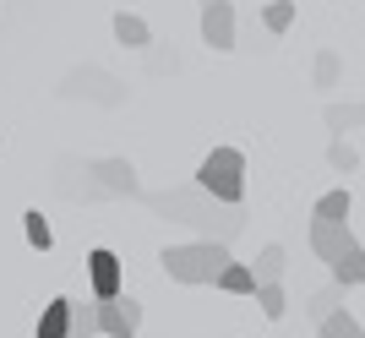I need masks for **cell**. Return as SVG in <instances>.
<instances>
[{
  "mask_svg": "<svg viewBox=\"0 0 365 338\" xmlns=\"http://www.w3.org/2000/svg\"><path fill=\"white\" fill-rule=\"evenodd\" d=\"M88 278H93V300H115V295H125V273H120V257L109 246L88 251Z\"/></svg>",
  "mask_w": 365,
  "mask_h": 338,
  "instance_id": "ba28073f",
  "label": "cell"
},
{
  "mask_svg": "<svg viewBox=\"0 0 365 338\" xmlns=\"http://www.w3.org/2000/svg\"><path fill=\"white\" fill-rule=\"evenodd\" d=\"M327 164H333V169H344V175H354V169H360V153H354V148H349L344 137H333V142H327Z\"/></svg>",
  "mask_w": 365,
  "mask_h": 338,
  "instance_id": "603a6c76",
  "label": "cell"
},
{
  "mask_svg": "<svg viewBox=\"0 0 365 338\" xmlns=\"http://www.w3.org/2000/svg\"><path fill=\"white\" fill-rule=\"evenodd\" d=\"M322 121H327V131H354V126H365V104H327L322 109Z\"/></svg>",
  "mask_w": 365,
  "mask_h": 338,
  "instance_id": "e0dca14e",
  "label": "cell"
},
{
  "mask_svg": "<svg viewBox=\"0 0 365 338\" xmlns=\"http://www.w3.org/2000/svg\"><path fill=\"white\" fill-rule=\"evenodd\" d=\"M338 71H344V61H338L333 49H322L317 55V88H338Z\"/></svg>",
  "mask_w": 365,
  "mask_h": 338,
  "instance_id": "cb8c5ba5",
  "label": "cell"
},
{
  "mask_svg": "<svg viewBox=\"0 0 365 338\" xmlns=\"http://www.w3.org/2000/svg\"><path fill=\"white\" fill-rule=\"evenodd\" d=\"M158 262H164V273L175 284H218V273L235 257H229L224 240H185V246H164Z\"/></svg>",
  "mask_w": 365,
  "mask_h": 338,
  "instance_id": "7a4b0ae2",
  "label": "cell"
},
{
  "mask_svg": "<svg viewBox=\"0 0 365 338\" xmlns=\"http://www.w3.org/2000/svg\"><path fill=\"white\" fill-rule=\"evenodd\" d=\"M88 175L104 197H142V180H137V164H131V158H93Z\"/></svg>",
  "mask_w": 365,
  "mask_h": 338,
  "instance_id": "52a82bcc",
  "label": "cell"
},
{
  "mask_svg": "<svg viewBox=\"0 0 365 338\" xmlns=\"http://www.w3.org/2000/svg\"><path fill=\"white\" fill-rule=\"evenodd\" d=\"M311 251L327 262L333 284H344V290L365 284V246L354 240L349 224H317V218H311Z\"/></svg>",
  "mask_w": 365,
  "mask_h": 338,
  "instance_id": "6da1fadb",
  "label": "cell"
},
{
  "mask_svg": "<svg viewBox=\"0 0 365 338\" xmlns=\"http://www.w3.org/2000/svg\"><path fill=\"white\" fill-rule=\"evenodd\" d=\"M262 28H267V39H284L294 28V0H267L262 6Z\"/></svg>",
  "mask_w": 365,
  "mask_h": 338,
  "instance_id": "2e32d148",
  "label": "cell"
},
{
  "mask_svg": "<svg viewBox=\"0 0 365 338\" xmlns=\"http://www.w3.org/2000/svg\"><path fill=\"white\" fill-rule=\"evenodd\" d=\"M202 6H213V0H202Z\"/></svg>",
  "mask_w": 365,
  "mask_h": 338,
  "instance_id": "d4e9b609",
  "label": "cell"
},
{
  "mask_svg": "<svg viewBox=\"0 0 365 338\" xmlns=\"http://www.w3.org/2000/svg\"><path fill=\"white\" fill-rule=\"evenodd\" d=\"M202 44L229 55V49H240V16L229 0H213V6H202Z\"/></svg>",
  "mask_w": 365,
  "mask_h": 338,
  "instance_id": "8992f818",
  "label": "cell"
},
{
  "mask_svg": "<svg viewBox=\"0 0 365 338\" xmlns=\"http://www.w3.org/2000/svg\"><path fill=\"white\" fill-rule=\"evenodd\" d=\"M61 93H66V98H93V104H104V109H115V104L125 98L120 82L104 77V71H93V66H82V71H66Z\"/></svg>",
  "mask_w": 365,
  "mask_h": 338,
  "instance_id": "5b68a950",
  "label": "cell"
},
{
  "mask_svg": "<svg viewBox=\"0 0 365 338\" xmlns=\"http://www.w3.org/2000/svg\"><path fill=\"white\" fill-rule=\"evenodd\" d=\"M142 327V306L131 295H115V300H98V333L104 338H131Z\"/></svg>",
  "mask_w": 365,
  "mask_h": 338,
  "instance_id": "9c48e42d",
  "label": "cell"
},
{
  "mask_svg": "<svg viewBox=\"0 0 365 338\" xmlns=\"http://www.w3.org/2000/svg\"><path fill=\"white\" fill-rule=\"evenodd\" d=\"M115 39H120L125 49H148V44H153L148 16H137V11H115Z\"/></svg>",
  "mask_w": 365,
  "mask_h": 338,
  "instance_id": "5bb4252c",
  "label": "cell"
},
{
  "mask_svg": "<svg viewBox=\"0 0 365 338\" xmlns=\"http://www.w3.org/2000/svg\"><path fill=\"white\" fill-rule=\"evenodd\" d=\"M257 306L267 322H284V311H289V295H284V284H257Z\"/></svg>",
  "mask_w": 365,
  "mask_h": 338,
  "instance_id": "ac0fdd59",
  "label": "cell"
},
{
  "mask_svg": "<svg viewBox=\"0 0 365 338\" xmlns=\"http://www.w3.org/2000/svg\"><path fill=\"white\" fill-rule=\"evenodd\" d=\"M98 333V300H71V338Z\"/></svg>",
  "mask_w": 365,
  "mask_h": 338,
  "instance_id": "44dd1931",
  "label": "cell"
},
{
  "mask_svg": "<svg viewBox=\"0 0 365 338\" xmlns=\"http://www.w3.org/2000/svg\"><path fill=\"white\" fill-rule=\"evenodd\" d=\"M251 273H257V284H284V273H289V251H284V246H262L257 262H251Z\"/></svg>",
  "mask_w": 365,
  "mask_h": 338,
  "instance_id": "4fadbf2b",
  "label": "cell"
},
{
  "mask_svg": "<svg viewBox=\"0 0 365 338\" xmlns=\"http://www.w3.org/2000/svg\"><path fill=\"white\" fill-rule=\"evenodd\" d=\"M305 311H311V322H327L333 311H344V284H327V290H317Z\"/></svg>",
  "mask_w": 365,
  "mask_h": 338,
  "instance_id": "d6986e66",
  "label": "cell"
},
{
  "mask_svg": "<svg viewBox=\"0 0 365 338\" xmlns=\"http://www.w3.org/2000/svg\"><path fill=\"white\" fill-rule=\"evenodd\" d=\"M22 235H28V246H33V251H49V246H55V235H49V218L38 213V208H28V213H22Z\"/></svg>",
  "mask_w": 365,
  "mask_h": 338,
  "instance_id": "ffe728a7",
  "label": "cell"
},
{
  "mask_svg": "<svg viewBox=\"0 0 365 338\" xmlns=\"http://www.w3.org/2000/svg\"><path fill=\"white\" fill-rule=\"evenodd\" d=\"M38 338H71V295H55L38 311Z\"/></svg>",
  "mask_w": 365,
  "mask_h": 338,
  "instance_id": "7c38bea8",
  "label": "cell"
},
{
  "mask_svg": "<svg viewBox=\"0 0 365 338\" xmlns=\"http://www.w3.org/2000/svg\"><path fill=\"white\" fill-rule=\"evenodd\" d=\"M197 185L207 191V197L240 208L245 202V153L240 148H213V153L197 164Z\"/></svg>",
  "mask_w": 365,
  "mask_h": 338,
  "instance_id": "3957f363",
  "label": "cell"
},
{
  "mask_svg": "<svg viewBox=\"0 0 365 338\" xmlns=\"http://www.w3.org/2000/svg\"><path fill=\"white\" fill-rule=\"evenodd\" d=\"M349 213H354V191H349V185L322 191L317 208H311V218H317V224H349Z\"/></svg>",
  "mask_w": 365,
  "mask_h": 338,
  "instance_id": "8fae6325",
  "label": "cell"
},
{
  "mask_svg": "<svg viewBox=\"0 0 365 338\" xmlns=\"http://www.w3.org/2000/svg\"><path fill=\"white\" fill-rule=\"evenodd\" d=\"M213 290H224V295H257V273H251V262H229L224 273H218Z\"/></svg>",
  "mask_w": 365,
  "mask_h": 338,
  "instance_id": "9a60e30c",
  "label": "cell"
},
{
  "mask_svg": "<svg viewBox=\"0 0 365 338\" xmlns=\"http://www.w3.org/2000/svg\"><path fill=\"white\" fill-rule=\"evenodd\" d=\"M197 230H202V240H224V246H229V240L245 230V208H229V202L213 197V208L197 218Z\"/></svg>",
  "mask_w": 365,
  "mask_h": 338,
  "instance_id": "30bf717a",
  "label": "cell"
},
{
  "mask_svg": "<svg viewBox=\"0 0 365 338\" xmlns=\"http://www.w3.org/2000/svg\"><path fill=\"white\" fill-rule=\"evenodd\" d=\"M148 208H153V213H164L169 224H197V218L213 208V197H207V191L191 180V185H175V191H158V197H148Z\"/></svg>",
  "mask_w": 365,
  "mask_h": 338,
  "instance_id": "277c9868",
  "label": "cell"
},
{
  "mask_svg": "<svg viewBox=\"0 0 365 338\" xmlns=\"http://www.w3.org/2000/svg\"><path fill=\"white\" fill-rule=\"evenodd\" d=\"M317 333L322 338H365V327L354 322V311H333L327 322H317Z\"/></svg>",
  "mask_w": 365,
  "mask_h": 338,
  "instance_id": "7402d4cb",
  "label": "cell"
}]
</instances>
